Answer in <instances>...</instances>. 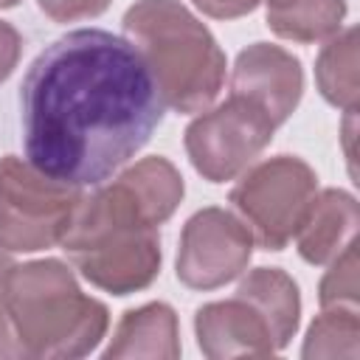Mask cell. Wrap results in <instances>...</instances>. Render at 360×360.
<instances>
[{"label":"cell","mask_w":360,"mask_h":360,"mask_svg":"<svg viewBox=\"0 0 360 360\" xmlns=\"http://www.w3.org/2000/svg\"><path fill=\"white\" fill-rule=\"evenodd\" d=\"M166 101L138 48L104 28L45 45L20 84L25 160L51 180L96 188L160 127Z\"/></svg>","instance_id":"cell-1"},{"label":"cell","mask_w":360,"mask_h":360,"mask_svg":"<svg viewBox=\"0 0 360 360\" xmlns=\"http://www.w3.org/2000/svg\"><path fill=\"white\" fill-rule=\"evenodd\" d=\"M180 197V172L166 158H143L82 197L59 245L90 284L129 295L160 273L158 225L174 214Z\"/></svg>","instance_id":"cell-2"},{"label":"cell","mask_w":360,"mask_h":360,"mask_svg":"<svg viewBox=\"0 0 360 360\" xmlns=\"http://www.w3.org/2000/svg\"><path fill=\"white\" fill-rule=\"evenodd\" d=\"M107 332V307L56 262L8 270L0 290V357H82Z\"/></svg>","instance_id":"cell-3"},{"label":"cell","mask_w":360,"mask_h":360,"mask_svg":"<svg viewBox=\"0 0 360 360\" xmlns=\"http://www.w3.org/2000/svg\"><path fill=\"white\" fill-rule=\"evenodd\" d=\"M124 37L149 65L166 107L202 112L219 96L225 53L180 0H138L124 14Z\"/></svg>","instance_id":"cell-4"},{"label":"cell","mask_w":360,"mask_h":360,"mask_svg":"<svg viewBox=\"0 0 360 360\" xmlns=\"http://www.w3.org/2000/svg\"><path fill=\"white\" fill-rule=\"evenodd\" d=\"M84 188L45 177L28 160H0V248L42 250L65 239Z\"/></svg>","instance_id":"cell-5"},{"label":"cell","mask_w":360,"mask_h":360,"mask_svg":"<svg viewBox=\"0 0 360 360\" xmlns=\"http://www.w3.org/2000/svg\"><path fill=\"white\" fill-rule=\"evenodd\" d=\"M318 194L315 172L295 155L253 166L233 188L231 202L264 250H281L301 228Z\"/></svg>","instance_id":"cell-6"},{"label":"cell","mask_w":360,"mask_h":360,"mask_svg":"<svg viewBox=\"0 0 360 360\" xmlns=\"http://www.w3.org/2000/svg\"><path fill=\"white\" fill-rule=\"evenodd\" d=\"M276 124L248 98L231 96L219 107L197 115L186 129L191 166L211 183L242 174L273 141Z\"/></svg>","instance_id":"cell-7"},{"label":"cell","mask_w":360,"mask_h":360,"mask_svg":"<svg viewBox=\"0 0 360 360\" xmlns=\"http://www.w3.org/2000/svg\"><path fill=\"white\" fill-rule=\"evenodd\" d=\"M253 233L225 208L197 211L183 233L177 250V278L191 290H217L233 281L250 262Z\"/></svg>","instance_id":"cell-8"},{"label":"cell","mask_w":360,"mask_h":360,"mask_svg":"<svg viewBox=\"0 0 360 360\" xmlns=\"http://www.w3.org/2000/svg\"><path fill=\"white\" fill-rule=\"evenodd\" d=\"M304 73L301 62L270 42H253L236 56L231 73V96L248 98L278 127L301 101Z\"/></svg>","instance_id":"cell-9"},{"label":"cell","mask_w":360,"mask_h":360,"mask_svg":"<svg viewBox=\"0 0 360 360\" xmlns=\"http://www.w3.org/2000/svg\"><path fill=\"white\" fill-rule=\"evenodd\" d=\"M197 343L208 357L236 354H273L281 349L267 315L236 290L228 301H214L194 315Z\"/></svg>","instance_id":"cell-10"},{"label":"cell","mask_w":360,"mask_h":360,"mask_svg":"<svg viewBox=\"0 0 360 360\" xmlns=\"http://www.w3.org/2000/svg\"><path fill=\"white\" fill-rule=\"evenodd\" d=\"M357 202L349 191L326 188L315 194L301 228L295 231L298 253L309 264H326L354 242Z\"/></svg>","instance_id":"cell-11"},{"label":"cell","mask_w":360,"mask_h":360,"mask_svg":"<svg viewBox=\"0 0 360 360\" xmlns=\"http://www.w3.org/2000/svg\"><path fill=\"white\" fill-rule=\"evenodd\" d=\"M177 318L169 304H146L124 312L104 357H177Z\"/></svg>","instance_id":"cell-12"},{"label":"cell","mask_w":360,"mask_h":360,"mask_svg":"<svg viewBox=\"0 0 360 360\" xmlns=\"http://www.w3.org/2000/svg\"><path fill=\"white\" fill-rule=\"evenodd\" d=\"M346 0H267V25L281 39L318 42L340 31Z\"/></svg>","instance_id":"cell-13"},{"label":"cell","mask_w":360,"mask_h":360,"mask_svg":"<svg viewBox=\"0 0 360 360\" xmlns=\"http://www.w3.org/2000/svg\"><path fill=\"white\" fill-rule=\"evenodd\" d=\"M239 292L248 295L273 323V332L281 343V349L290 343V338L298 329V315H301V298L295 281L278 270V267H259L253 270L242 284Z\"/></svg>","instance_id":"cell-14"},{"label":"cell","mask_w":360,"mask_h":360,"mask_svg":"<svg viewBox=\"0 0 360 360\" xmlns=\"http://www.w3.org/2000/svg\"><path fill=\"white\" fill-rule=\"evenodd\" d=\"M315 82L321 96L329 104L340 110H357L360 79H357V31L354 28H346L343 34L329 37L315 65Z\"/></svg>","instance_id":"cell-15"},{"label":"cell","mask_w":360,"mask_h":360,"mask_svg":"<svg viewBox=\"0 0 360 360\" xmlns=\"http://www.w3.org/2000/svg\"><path fill=\"white\" fill-rule=\"evenodd\" d=\"M360 323H357V309H323L307 335L304 343V357H335V354H346V357H357L360 346Z\"/></svg>","instance_id":"cell-16"},{"label":"cell","mask_w":360,"mask_h":360,"mask_svg":"<svg viewBox=\"0 0 360 360\" xmlns=\"http://www.w3.org/2000/svg\"><path fill=\"white\" fill-rule=\"evenodd\" d=\"M357 245L352 242L340 256L332 259L329 273L321 281V307L323 309H357Z\"/></svg>","instance_id":"cell-17"},{"label":"cell","mask_w":360,"mask_h":360,"mask_svg":"<svg viewBox=\"0 0 360 360\" xmlns=\"http://www.w3.org/2000/svg\"><path fill=\"white\" fill-rule=\"evenodd\" d=\"M42 14L51 17L53 22H76V20H90L98 17L110 0H37Z\"/></svg>","instance_id":"cell-18"},{"label":"cell","mask_w":360,"mask_h":360,"mask_svg":"<svg viewBox=\"0 0 360 360\" xmlns=\"http://www.w3.org/2000/svg\"><path fill=\"white\" fill-rule=\"evenodd\" d=\"M20 51H22V37L20 31L0 20V82H6L11 76V70L17 68V59H20Z\"/></svg>","instance_id":"cell-19"},{"label":"cell","mask_w":360,"mask_h":360,"mask_svg":"<svg viewBox=\"0 0 360 360\" xmlns=\"http://www.w3.org/2000/svg\"><path fill=\"white\" fill-rule=\"evenodd\" d=\"M202 14L217 17V20H233L259 6V0H191Z\"/></svg>","instance_id":"cell-20"},{"label":"cell","mask_w":360,"mask_h":360,"mask_svg":"<svg viewBox=\"0 0 360 360\" xmlns=\"http://www.w3.org/2000/svg\"><path fill=\"white\" fill-rule=\"evenodd\" d=\"M8 270H11V259H8V256L3 253V248H0V290H3V281H6Z\"/></svg>","instance_id":"cell-21"},{"label":"cell","mask_w":360,"mask_h":360,"mask_svg":"<svg viewBox=\"0 0 360 360\" xmlns=\"http://www.w3.org/2000/svg\"><path fill=\"white\" fill-rule=\"evenodd\" d=\"M11 6H17V0H0V8H11Z\"/></svg>","instance_id":"cell-22"}]
</instances>
